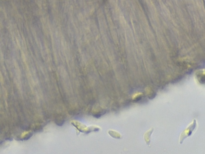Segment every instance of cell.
I'll list each match as a JSON object with an SVG mask.
<instances>
[{
	"label": "cell",
	"instance_id": "obj_1",
	"mask_svg": "<svg viewBox=\"0 0 205 154\" xmlns=\"http://www.w3.org/2000/svg\"><path fill=\"white\" fill-rule=\"evenodd\" d=\"M196 120H194L193 123L192 124V125H191L190 126L188 127V129L186 130L182 133L181 137H180V141L182 140V139H183V138L184 137V135H185L186 134V138L187 137L190 136L192 134V132H193V131L194 130L195 128L196 127Z\"/></svg>",
	"mask_w": 205,
	"mask_h": 154
},
{
	"label": "cell",
	"instance_id": "obj_2",
	"mask_svg": "<svg viewBox=\"0 0 205 154\" xmlns=\"http://www.w3.org/2000/svg\"><path fill=\"white\" fill-rule=\"evenodd\" d=\"M153 128H151L150 130L147 132L145 134V142L147 144V145H149V144H150L151 136V135L152 134L153 132Z\"/></svg>",
	"mask_w": 205,
	"mask_h": 154
},
{
	"label": "cell",
	"instance_id": "obj_3",
	"mask_svg": "<svg viewBox=\"0 0 205 154\" xmlns=\"http://www.w3.org/2000/svg\"><path fill=\"white\" fill-rule=\"evenodd\" d=\"M109 133L114 134V135L113 137L115 138V139H120V138H121V134H119V133L117 132L116 131L110 130L109 131Z\"/></svg>",
	"mask_w": 205,
	"mask_h": 154
}]
</instances>
